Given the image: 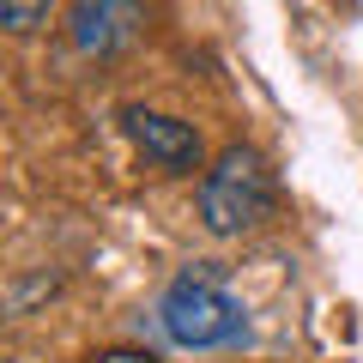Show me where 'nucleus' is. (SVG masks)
<instances>
[{
  "label": "nucleus",
  "mask_w": 363,
  "mask_h": 363,
  "mask_svg": "<svg viewBox=\"0 0 363 363\" xmlns=\"http://www.w3.org/2000/svg\"><path fill=\"white\" fill-rule=\"evenodd\" d=\"M97 363H157V357H145V351H104Z\"/></svg>",
  "instance_id": "nucleus-6"
},
{
  "label": "nucleus",
  "mask_w": 363,
  "mask_h": 363,
  "mask_svg": "<svg viewBox=\"0 0 363 363\" xmlns=\"http://www.w3.org/2000/svg\"><path fill=\"white\" fill-rule=\"evenodd\" d=\"M157 327H164L182 351H212V345H236L248 321H242V303L224 291L218 272L188 267L182 279H169V291L157 297Z\"/></svg>",
  "instance_id": "nucleus-1"
},
{
  "label": "nucleus",
  "mask_w": 363,
  "mask_h": 363,
  "mask_svg": "<svg viewBox=\"0 0 363 363\" xmlns=\"http://www.w3.org/2000/svg\"><path fill=\"white\" fill-rule=\"evenodd\" d=\"M121 128H128V140L140 145L157 169L188 176V169L200 164V133L188 128V121H176V116H157V109H121Z\"/></svg>",
  "instance_id": "nucleus-4"
},
{
  "label": "nucleus",
  "mask_w": 363,
  "mask_h": 363,
  "mask_svg": "<svg viewBox=\"0 0 363 363\" xmlns=\"http://www.w3.org/2000/svg\"><path fill=\"white\" fill-rule=\"evenodd\" d=\"M145 25V6L140 0H73V13H67V37H73L79 55L91 61H109L121 55Z\"/></svg>",
  "instance_id": "nucleus-3"
},
{
  "label": "nucleus",
  "mask_w": 363,
  "mask_h": 363,
  "mask_svg": "<svg viewBox=\"0 0 363 363\" xmlns=\"http://www.w3.org/2000/svg\"><path fill=\"white\" fill-rule=\"evenodd\" d=\"M279 188H272V169L255 145H230L218 152V164L200 176V224L212 236H242L255 230L260 218L272 212Z\"/></svg>",
  "instance_id": "nucleus-2"
},
{
  "label": "nucleus",
  "mask_w": 363,
  "mask_h": 363,
  "mask_svg": "<svg viewBox=\"0 0 363 363\" xmlns=\"http://www.w3.org/2000/svg\"><path fill=\"white\" fill-rule=\"evenodd\" d=\"M49 6H55V0H0V18H6L13 37H30V30L49 18Z\"/></svg>",
  "instance_id": "nucleus-5"
}]
</instances>
